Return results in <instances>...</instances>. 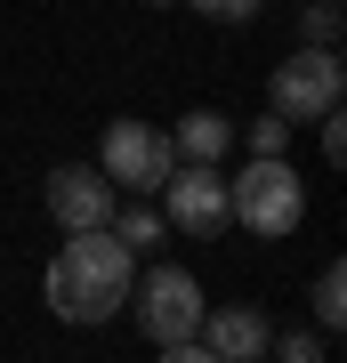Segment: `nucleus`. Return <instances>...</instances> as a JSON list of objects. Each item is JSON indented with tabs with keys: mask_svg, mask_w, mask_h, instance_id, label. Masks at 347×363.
Returning <instances> with one entry per match:
<instances>
[{
	"mask_svg": "<svg viewBox=\"0 0 347 363\" xmlns=\"http://www.w3.org/2000/svg\"><path fill=\"white\" fill-rule=\"evenodd\" d=\"M275 363H331V331H275Z\"/></svg>",
	"mask_w": 347,
	"mask_h": 363,
	"instance_id": "12",
	"label": "nucleus"
},
{
	"mask_svg": "<svg viewBox=\"0 0 347 363\" xmlns=\"http://www.w3.org/2000/svg\"><path fill=\"white\" fill-rule=\"evenodd\" d=\"M226 202H234V226L267 234V242L299 234V218H307V186H299V169H291L283 154H250V162L226 178Z\"/></svg>",
	"mask_w": 347,
	"mask_h": 363,
	"instance_id": "2",
	"label": "nucleus"
},
{
	"mask_svg": "<svg viewBox=\"0 0 347 363\" xmlns=\"http://www.w3.org/2000/svg\"><path fill=\"white\" fill-rule=\"evenodd\" d=\"M194 339H202L219 363H258L267 339H275V323L258 307H202V331H194Z\"/></svg>",
	"mask_w": 347,
	"mask_h": 363,
	"instance_id": "8",
	"label": "nucleus"
},
{
	"mask_svg": "<svg viewBox=\"0 0 347 363\" xmlns=\"http://www.w3.org/2000/svg\"><path fill=\"white\" fill-rule=\"evenodd\" d=\"M186 9L219 16V25H250V16H258V0H186Z\"/></svg>",
	"mask_w": 347,
	"mask_h": 363,
	"instance_id": "15",
	"label": "nucleus"
},
{
	"mask_svg": "<svg viewBox=\"0 0 347 363\" xmlns=\"http://www.w3.org/2000/svg\"><path fill=\"white\" fill-rule=\"evenodd\" d=\"M323 162H347V121H339V105L323 113Z\"/></svg>",
	"mask_w": 347,
	"mask_h": 363,
	"instance_id": "16",
	"label": "nucleus"
},
{
	"mask_svg": "<svg viewBox=\"0 0 347 363\" xmlns=\"http://www.w3.org/2000/svg\"><path fill=\"white\" fill-rule=\"evenodd\" d=\"M49 218L65 234H89L114 218V178H105L97 162H57L49 169Z\"/></svg>",
	"mask_w": 347,
	"mask_h": 363,
	"instance_id": "7",
	"label": "nucleus"
},
{
	"mask_svg": "<svg viewBox=\"0 0 347 363\" xmlns=\"http://www.w3.org/2000/svg\"><path fill=\"white\" fill-rule=\"evenodd\" d=\"M162 226H178L194 234V242H210V234H226L234 226V202H226V178L210 162H170V178H162Z\"/></svg>",
	"mask_w": 347,
	"mask_h": 363,
	"instance_id": "5",
	"label": "nucleus"
},
{
	"mask_svg": "<svg viewBox=\"0 0 347 363\" xmlns=\"http://www.w3.org/2000/svg\"><path fill=\"white\" fill-rule=\"evenodd\" d=\"M339 105V49H291L283 65H275V81H267V113L275 121H323Z\"/></svg>",
	"mask_w": 347,
	"mask_h": 363,
	"instance_id": "4",
	"label": "nucleus"
},
{
	"mask_svg": "<svg viewBox=\"0 0 347 363\" xmlns=\"http://www.w3.org/2000/svg\"><path fill=\"white\" fill-rule=\"evenodd\" d=\"M105 226H114V242H129V250H154V242H162V210H145V202H138V210L114 202V218H105Z\"/></svg>",
	"mask_w": 347,
	"mask_h": 363,
	"instance_id": "11",
	"label": "nucleus"
},
{
	"mask_svg": "<svg viewBox=\"0 0 347 363\" xmlns=\"http://www.w3.org/2000/svg\"><path fill=\"white\" fill-rule=\"evenodd\" d=\"M243 145H250V154H283V145H291V121H275V113H267V121H250V138H243Z\"/></svg>",
	"mask_w": 347,
	"mask_h": 363,
	"instance_id": "14",
	"label": "nucleus"
},
{
	"mask_svg": "<svg viewBox=\"0 0 347 363\" xmlns=\"http://www.w3.org/2000/svg\"><path fill=\"white\" fill-rule=\"evenodd\" d=\"M339 25H347L339 0H307L299 9V49H339Z\"/></svg>",
	"mask_w": 347,
	"mask_h": 363,
	"instance_id": "10",
	"label": "nucleus"
},
{
	"mask_svg": "<svg viewBox=\"0 0 347 363\" xmlns=\"http://www.w3.org/2000/svg\"><path fill=\"white\" fill-rule=\"evenodd\" d=\"M339 274H347L339 259L315 274V323H323V331H339V323H347V283H339Z\"/></svg>",
	"mask_w": 347,
	"mask_h": 363,
	"instance_id": "13",
	"label": "nucleus"
},
{
	"mask_svg": "<svg viewBox=\"0 0 347 363\" xmlns=\"http://www.w3.org/2000/svg\"><path fill=\"white\" fill-rule=\"evenodd\" d=\"M170 138L154 130V121H105V154L97 169L114 178V194H162V178H170Z\"/></svg>",
	"mask_w": 347,
	"mask_h": 363,
	"instance_id": "6",
	"label": "nucleus"
},
{
	"mask_svg": "<svg viewBox=\"0 0 347 363\" xmlns=\"http://www.w3.org/2000/svg\"><path fill=\"white\" fill-rule=\"evenodd\" d=\"M138 283V250L114 242V226L65 234V250L49 259V315L57 323H114Z\"/></svg>",
	"mask_w": 347,
	"mask_h": 363,
	"instance_id": "1",
	"label": "nucleus"
},
{
	"mask_svg": "<svg viewBox=\"0 0 347 363\" xmlns=\"http://www.w3.org/2000/svg\"><path fill=\"white\" fill-rule=\"evenodd\" d=\"M154 9H170V0H154Z\"/></svg>",
	"mask_w": 347,
	"mask_h": 363,
	"instance_id": "18",
	"label": "nucleus"
},
{
	"mask_svg": "<svg viewBox=\"0 0 347 363\" xmlns=\"http://www.w3.org/2000/svg\"><path fill=\"white\" fill-rule=\"evenodd\" d=\"M129 315H138V331L154 339V347L194 339V331H202V274H186V267H138Z\"/></svg>",
	"mask_w": 347,
	"mask_h": 363,
	"instance_id": "3",
	"label": "nucleus"
},
{
	"mask_svg": "<svg viewBox=\"0 0 347 363\" xmlns=\"http://www.w3.org/2000/svg\"><path fill=\"white\" fill-rule=\"evenodd\" d=\"M154 363H219V355H210V347H202V339H170V347H162Z\"/></svg>",
	"mask_w": 347,
	"mask_h": 363,
	"instance_id": "17",
	"label": "nucleus"
},
{
	"mask_svg": "<svg viewBox=\"0 0 347 363\" xmlns=\"http://www.w3.org/2000/svg\"><path fill=\"white\" fill-rule=\"evenodd\" d=\"M226 145H234V121L210 113V105H202V113H186L178 130H170V154H178V162H210V169H219Z\"/></svg>",
	"mask_w": 347,
	"mask_h": 363,
	"instance_id": "9",
	"label": "nucleus"
}]
</instances>
